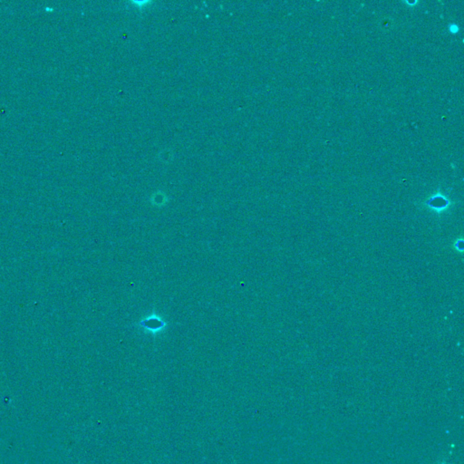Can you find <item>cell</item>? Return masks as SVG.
Listing matches in <instances>:
<instances>
[{"label": "cell", "instance_id": "1", "mask_svg": "<svg viewBox=\"0 0 464 464\" xmlns=\"http://www.w3.org/2000/svg\"><path fill=\"white\" fill-rule=\"evenodd\" d=\"M139 325L143 328L146 329L149 332L155 335L164 330L167 326V323L163 321L157 315L153 314L140 322Z\"/></svg>", "mask_w": 464, "mask_h": 464}]
</instances>
